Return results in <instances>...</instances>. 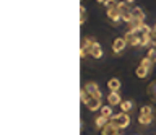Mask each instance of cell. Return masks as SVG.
Listing matches in <instances>:
<instances>
[{
  "mask_svg": "<svg viewBox=\"0 0 156 135\" xmlns=\"http://www.w3.org/2000/svg\"><path fill=\"white\" fill-rule=\"evenodd\" d=\"M94 42H96L94 37H83L81 39V44H80V57L81 59H86L90 55V51L94 46Z\"/></svg>",
  "mask_w": 156,
  "mask_h": 135,
  "instance_id": "cell-1",
  "label": "cell"
},
{
  "mask_svg": "<svg viewBox=\"0 0 156 135\" xmlns=\"http://www.w3.org/2000/svg\"><path fill=\"white\" fill-rule=\"evenodd\" d=\"M112 122H114L117 127H119L120 130H124V129H127L130 125V115L127 114V112H120V114H115L114 117L111 119Z\"/></svg>",
  "mask_w": 156,
  "mask_h": 135,
  "instance_id": "cell-2",
  "label": "cell"
},
{
  "mask_svg": "<svg viewBox=\"0 0 156 135\" xmlns=\"http://www.w3.org/2000/svg\"><path fill=\"white\" fill-rule=\"evenodd\" d=\"M83 90H85L86 93L91 96V98H99L101 99V96H102L99 86H98V83H94V81H88V83H85Z\"/></svg>",
  "mask_w": 156,
  "mask_h": 135,
  "instance_id": "cell-3",
  "label": "cell"
},
{
  "mask_svg": "<svg viewBox=\"0 0 156 135\" xmlns=\"http://www.w3.org/2000/svg\"><path fill=\"white\" fill-rule=\"evenodd\" d=\"M107 18H109V21L112 23V25H119V23L122 21V15H120L117 5L112 7V8H107Z\"/></svg>",
  "mask_w": 156,
  "mask_h": 135,
  "instance_id": "cell-4",
  "label": "cell"
},
{
  "mask_svg": "<svg viewBox=\"0 0 156 135\" xmlns=\"http://www.w3.org/2000/svg\"><path fill=\"white\" fill-rule=\"evenodd\" d=\"M125 41L129 46H141V39H140V33H132V31H127L125 33Z\"/></svg>",
  "mask_w": 156,
  "mask_h": 135,
  "instance_id": "cell-5",
  "label": "cell"
},
{
  "mask_svg": "<svg viewBox=\"0 0 156 135\" xmlns=\"http://www.w3.org/2000/svg\"><path fill=\"white\" fill-rule=\"evenodd\" d=\"M101 135H120V129L111 120V122H107V125L101 129Z\"/></svg>",
  "mask_w": 156,
  "mask_h": 135,
  "instance_id": "cell-6",
  "label": "cell"
},
{
  "mask_svg": "<svg viewBox=\"0 0 156 135\" xmlns=\"http://www.w3.org/2000/svg\"><path fill=\"white\" fill-rule=\"evenodd\" d=\"M125 47H127L125 37H115L114 42H112V52H114V54H120V52H124Z\"/></svg>",
  "mask_w": 156,
  "mask_h": 135,
  "instance_id": "cell-7",
  "label": "cell"
},
{
  "mask_svg": "<svg viewBox=\"0 0 156 135\" xmlns=\"http://www.w3.org/2000/svg\"><path fill=\"white\" fill-rule=\"evenodd\" d=\"M122 96L119 94V91H111L109 96H107V104L109 106H120L122 103Z\"/></svg>",
  "mask_w": 156,
  "mask_h": 135,
  "instance_id": "cell-8",
  "label": "cell"
},
{
  "mask_svg": "<svg viewBox=\"0 0 156 135\" xmlns=\"http://www.w3.org/2000/svg\"><path fill=\"white\" fill-rule=\"evenodd\" d=\"M88 109L90 111H93V112H94V111H101V108H102V103H101V99L99 98H90L88 99V103L85 104Z\"/></svg>",
  "mask_w": 156,
  "mask_h": 135,
  "instance_id": "cell-9",
  "label": "cell"
},
{
  "mask_svg": "<svg viewBox=\"0 0 156 135\" xmlns=\"http://www.w3.org/2000/svg\"><path fill=\"white\" fill-rule=\"evenodd\" d=\"M102 54H104V52H102V47H101V44L99 42H94V46L91 47V51H90V57H93V59H101L102 57Z\"/></svg>",
  "mask_w": 156,
  "mask_h": 135,
  "instance_id": "cell-10",
  "label": "cell"
},
{
  "mask_svg": "<svg viewBox=\"0 0 156 135\" xmlns=\"http://www.w3.org/2000/svg\"><path fill=\"white\" fill-rule=\"evenodd\" d=\"M120 80L119 78H111L109 81H107V88H109V91H119L120 90Z\"/></svg>",
  "mask_w": 156,
  "mask_h": 135,
  "instance_id": "cell-11",
  "label": "cell"
},
{
  "mask_svg": "<svg viewBox=\"0 0 156 135\" xmlns=\"http://www.w3.org/2000/svg\"><path fill=\"white\" fill-rule=\"evenodd\" d=\"M101 115H104V117L106 119H112V117H114V111H112V106H109V104H107V106H102V108H101Z\"/></svg>",
  "mask_w": 156,
  "mask_h": 135,
  "instance_id": "cell-12",
  "label": "cell"
},
{
  "mask_svg": "<svg viewBox=\"0 0 156 135\" xmlns=\"http://www.w3.org/2000/svg\"><path fill=\"white\" fill-rule=\"evenodd\" d=\"M120 109H122V112H127L129 114L132 109H133V101H130V99H124L120 103Z\"/></svg>",
  "mask_w": 156,
  "mask_h": 135,
  "instance_id": "cell-13",
  "label": "cell"
},
{
  "mask_svg": "<svg viewBox=\"0 0 156 135\" xmlns=\"http://www.w3.org/2000/svg\"><path fill=\"white\" fill-rule=\"evenodd\" d=\"M132 16L136 18V20H141V21H145V12L141 10L140 7H133L132 8Z\"/></svg>",
  "mask_w": 156,
  "mask_h": 135,
  "instance_id": "cell-14",
  "label": "cell"
},
{
  "mask_svg": "<svg viewBox=\"0 0 156 135\" xmlns=\"http://www.w3.org/2000/svg\"><path fill=\"white\" fill-rule=\"evenodd\" d=\"M107 120H109V119H106L104 115H101V114H99V115H98V117L94 119V125H96V129H99V130H101L102 127H104V125H107Z\"/></svg>",
  "mask_w": 156,
  "mask_h": 135,
  "instance_id": "cell-15",
  "label": "cell"
},
{
  "mask_svg": "<svg viewBox=\"0 0 156 135\" xmlns=\"http://www.w3.org/2000/svg\"><path fill=\"white\" fill-rule=\"evenodd\" d=\"M153 117L154 115H141V114H138V122H140V125H150L151 122H153Z\"/></svg>",
  "mask_w": 156,
  "mask_h": 135,
  "instance_id": "cell-16",
  "label": "cell"
},
{
  "mask_svg": "<svg viewBox=\"0 0 156 135\" xmlns=\"http://www.w3.org/2000/svg\"><path fill=\"white\" fill-rule=\"evenodd\" d=\"M140 65L143 67V69H146V70H151V69H153V65H154V62L151 60L150 57H145V59H141Z\"/></svg>",
  "mask_w": 156,
  "mask_h": 135,
  "instance_id": "cell-17",
  "label": "cell"
},
{
  "mask_svg": "<svg viewBox=\"0 0 156 135\" xmlns=\"http://www.w3.org/2000/svg\"><path fill=\"white\" fill-rule=\"evenodd\" d=\"M148 73H150V70L143 69L141 65H138V67H136V70H135V75L138 76V78H146V76H148Z\"/></svg>",
  "mask_w": 156,
  "mask_h": 135,
  "instance_id": "cell-18",
  "label": "cell"
},
{
  "mask_svg": "<svg viewBox=\"0 0 156 135\" xmlns=\"http://www.w3.org/2000/svg\"><path fill=\"white\" fill-rule=\"evenodd\" d=\"M148 94L151 96V99L153 101H156V81H151V83L148 85Z\"/></svg>",
  "mask_w": 156,
  "mask_h": 135,
  "instance_id": "cell-19",
  "label": "cell"
},
{
  "mask_svg": "<svg viewBox=\"0 0 156 135\" xmlns=\"http://www.w3.org/2000/svg\"><path fill=\"white\" fill-rule=\"evenodd\" d=\"M140 114H141V115H154V111H153V108H151V106H141Z\"/></svg>",
  "mask_w": 156,
  "mask_h": 135,
  "instance_id": "cell-20",
  "label": "cell"
},
{
  "mask_svg": "<svg viewBox=\"0 0 156 135\" xmlns=\"http://www.w3.org/2000/svg\"><path fill=\"white\" fill-rule=\"evenodd\" d=\"M86 21V8L85 7H80V25H83V23Z\"/></svg>",
  "mask_w": 156,
  "mask_h": 135,
  "instance_id": "cell-21",
  "label": "cell"
},
{
  "mask_svg": "<svg viewBox=\"0 0 156 135\" xmlns=\"http://www.w3.org/2000/svg\"><path fill=\"white\" fill-rule=\"evenodd\" d=\"M146 57H150V59L153 60V62H156V46H151V47H150L148 55H146Z\"/></svg>",
  "mask_w": 156,
  "mask_h": 135,
  "instance_id": "cell-22",
  "label": "cell"
},
{
  "mask_svg": "<svg viewBox=\"0 0 156 135\" xmlns=\"http://www.w3.org/2000/svg\"><path fill=\"white\" fill-rule=\"evenodd\" d=\"M119 2H115V0H106V3H104V7L106 8H112V7H115Z\"/></svg>",
  "mask_w": 156,
  "mask_h": 135,
  "instance_id": "cell-23",
  "label": "cell"
},
{
  "mask_svg": "<svg viewBox=\"0 0 156 135\" xmlns=\"http://www.w3.org/2000/svg\"><path fill=\"white\" fill-rule=\"evenodd\" d=\"M96 2H98V3H102V5H104V3H106V0H96Z\"/></svg>",
  "mask_w": 156,
  "mask_h": 135,
  "instance_id": "cell-24",
  "label": "cell"
},
{
  "mask_svg": "<svg viewBox=\"0 0 156 135\" xmlns=\"http://www.w3.org/2000/svg\"><path fill=\"white\" fill-rule=\"evenodd\" d=\"M153 36H156V25L153 26Z\"/></svg>",
  "mask_w": 156,
  "mask_h": 135,
  "instance_id": "cell-25",
  "label": "cell"
},
{
  "mask_svg": "<svg viewBox=\"0 0 156 135\" xmlns=\"http://www.w3.org/2000/svg\"><path fill=\"white\" fill-rule=\"evenodd\" d=\"M125 2H127V3H133L135 0H125Z\"/></svg>",
  "mask_w": 156,
  "mask_h": 135,
  "instance_id": "cell-26",
  "label": "cell"
},
{
  "mask_svg": "<svg viewBox=\"0 0 156 135\" xmlns=\"http://www.w3.org/2000/svg\"><path fill=\"white\" fill-rule=\"evenodd\" d=\"M120 135H122V133H120Z\"/></svg>",
  "mask_w": 156,
  "mask_h": 135,
  "instance_id": "cell-27",
  "label": "cell"
}]
</instances>
